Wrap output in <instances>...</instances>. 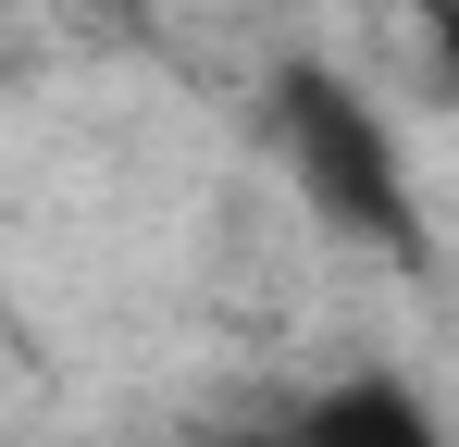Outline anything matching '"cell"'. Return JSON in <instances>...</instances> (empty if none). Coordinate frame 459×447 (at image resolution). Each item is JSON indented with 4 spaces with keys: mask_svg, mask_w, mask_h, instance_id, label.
I'll return each mask as SVG.
<instances>
[{
    "mask_svg": "<svg viewBox=\"0 0 459 447\" xmlns=\"http://www.w3.org/2000/svg\"><path fill=\"white\" fill-rule=\"evenodd\" d=\"M273 137H286V174H299V199L335 236H373V249H410L422 212H410V174H397V137H385V112L360 87H335L323 63H299L273 87Z\"/></svg>",
    "mask_w": 459,
    "mask_h": 447,
    "instance_id": "cell-1",
    "label": "cell"
},
{
    "mask_svg": "<svg viewBox=\"0 0 459 447\" xmlns=\"http://www.w3.org/2000/svg\"><path fill=\"white\" fill-rule=\"evenodd\" d=\"M422 13H435V25H447V38H459V0H422Z\"/></svg>",
    "mask_w": 459,
    "mask_h": 447,
    "instance_id": "cell-3",
    "label": "cell"
},
{
    "mask_svg": "<svg viewBox=\"0 0 459 447\" xmlns=\"http://www.w3.org/2000/svg\"><path fill=\"white\" fill-rule=\"evenodd\" d=\"M286 447H447L435 435V410H422V385H397V372H348V385H323Z\"/></svg>",
    "mask_w": 459,
    "mask_h": 447,
    "instance_id": "cell-2",
    "label": "cell"
},
{
    "mask_svg": "<svg viewBox=\"0 0 459 447\" xmlns=\"http://www.w3.org/2000/svg\"><path fill=\"white\" fill-rule=\"evenodd\" d=\"M236 447H286V435H236Z\"/></svg>",
    "mask_w": 459,
    "mask_h": 447,
    "instance_id": "cell-4",
    "label": "cell"
}]
</instances>
